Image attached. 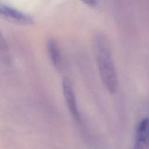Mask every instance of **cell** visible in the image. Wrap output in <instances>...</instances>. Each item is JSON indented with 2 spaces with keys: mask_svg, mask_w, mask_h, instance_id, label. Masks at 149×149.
Instances as JSON below:
<instances>
[{
  "mask_svg": "<svg viewBox=\"0 0 149 149\" xmlns=\"http://www.w3.org/2000/svg\"><path fill=\"white\" fill-rule=\"evenodd\" d=\"M95 52L101 80L108 91L115 94L118 88L117 74L108 41L103 35L96 37Z\"/></svg>",
  "mask_w": 149,
  "mask_h": 149,
  "instance_id": "6da1fadb",
  "label": "cell"
},
{
  "mask_svg": "<svg viewBox=\"0 0 149 149\" xmlns=\"http://www.w3.org/2000/svg\"><path fill=\"white\" fill-rule=\"evenodd\" d=\"M62 89L66 104L71 115L76 121L78 123H81V119L77 107L73 87L70 80L67 77L63 79Z\"/></svg>",
  "mask_w": 149,
  "mask_h": 149,
  "instance_id": "7a4b0ae2",
  "label": "cell"
},
{
  "mask_svg": "<svg viewBox=\"0 0 149 149\" xmlns=\"http://www.w3.org/2000/svg\"><path fill=\"white\" fill-rule=\"evenodd\" d=\"M0 12L4 18L13 23L22 24H30L33 23L29 15L5 3H1Z\"/></svg>",
  "mask_w": 149,
  "mask_h": 149,
  "instance_id": "3957f363",
  "label": "cell"
},
{
  "mask_svg": "<svg viewBox=\"0 0 149 149\" xmlns=\"http://www.w3.org/2000/svg\"><path fill=\"white\" fill-rule=\"evenodd\" d=\"M132 149H149V118L143 119L137 125Z\"/></svg>",
  "mask_w": 149,
  "mask_h": 149,
  "instance_id": "277c9868",
  "label": "cell"
},
{
  "mask_svg": "<svg viewBox=\"0 0 149 149\" xmlns=\"http://www.w3.org/2000/svg\"><path fill=\"white\" fill-rule=\"evenodd\" d=\"M47 50L52 65L58 70H61L63 66V58L57 43L50 40L47 44Z\"/></svg>",
  "mask_w": 149,
  "mask_h": 149,
  "instance_id": "5b68a950",
  "label": "cell"
},
{
  "mask_svg": "<svg viewBox=\"0 0 149 149\" xmlns=\"http://www.w3.org/2000/svg\"><path fill=\"white\" fill-rule=\"evenodd\" d=\"M83 3L90 6H94L96 5L97 0H80Z\"/></svg>",
  "mask_w": 149,
  "mask_h": 149,
  "instance_id": "8992f818",
  "label": "cell"
}]
</instances>
